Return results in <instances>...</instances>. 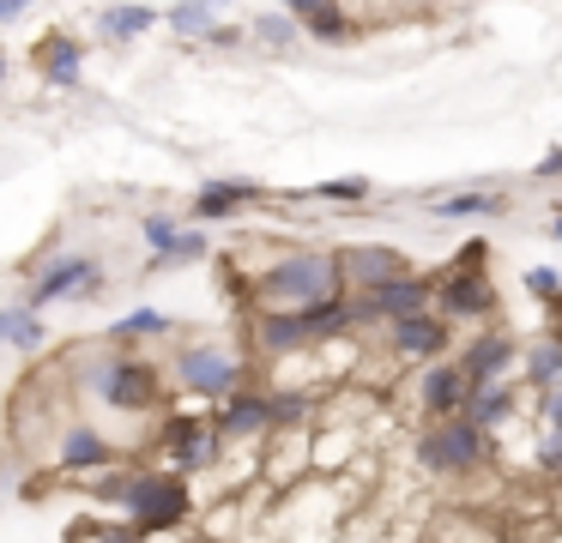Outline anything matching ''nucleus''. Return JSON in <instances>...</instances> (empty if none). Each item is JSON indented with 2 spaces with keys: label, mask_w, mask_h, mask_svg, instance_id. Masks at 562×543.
<instances>
[{
  "label": "nucleus",
  "mask_w": 562,
  "mask_h": 543,
  "mask_svg": "<svg viewBox=\"0 0 562 543\" xmlns=\"http://www.w3.org/2000/svg\"><path fill=\"white\" fill-rule=\"evenodd\" d=\"M206 253H212V236H206V229H188V236H182V248H176V260H170V265L206 260Z\"/></svg>",
  "instance_id": "nucleus-32"
},
{
  "label": "nucleus",
  "mask_w": 562,
  "mask_h": 543,
  "mask_svg": "<svg viewBox=\"0 0 562 543\" xmlns=\"http://www.w3.org/2000/svg\"><path fill=\"white\" fill-rule=\"evenodd\" d=\"M424 205H429L436 224H465V217H502V212H508V193L453 188V193H424Z\"/></svg>",
  "instance_id": "nucleus-19"
},
{
  "label": "nucleus",
  "mask_w": 562,
  "mask_h": 543,
  "mask_svg": "<svg viewBox=\"0 0 562 543\" xmlns=\"http://www.w3.org/2000/svg\"><path fill=\"white\" fill-rule=\"evenodd\" d=\"M460 417H472L484 434H496V429H508L514 417H520V386L514 381H496V386H472V398H465V410Z\"/></svg>",
  "instance_id": "nucleus-20"
},
{
  "label": "nucleus",
  "mask_w": 562,
  "mask_h": 543,
  "mask_svg": "<svg viewBox=\"0 0 562 543\" xmlns=\"http://www.w3.org/2000/svg\"><path fill=\"white\" fill-rule=\"evenodd\" d=\"M139 236H146V248H151V272H164V265L176 260V248H182L188 224L170 212H151V217H139Z\"/></svg>",
  "instance_id": "nucleus-22"
},
{
  "label": "nucleus",
  "mask_w": 562,
  "mask_h": 543,
  "mask_svg": "<svg viewBox=\"0 0 562 543\" xmlns=\"http://www.w3.org/2000/svg\"><path fill=\"white\" fill-rule=\"evenodd\" d=\"M43 338H49V332H43L37 308H25V302H19V308L0 314V344H13V350H25V357H37Z\"/></svg>",
  "instance_id": "nucleus-25"
},
{
  "label": "nucleus",
  "mask_w": 562,
  "mask_h": 543,
  "mask_svg": "<svg viewBox=\"0 0 562 543\" xmlns=\"http://www.w3.org/2000/svg\"><path fill=\"white\" fill-rule=\"evenodd\" d=\"M158 453H164V471H176V477H200V471L224 465V441H218L212 410H176V417H164Z\"/></svg>",
  "instance_id": "nucleus-7"
},
{
  "label": "nucleus",
  "mask_w": 562,
  "mask_h": 543,
  "mask_svg": "<svg viewBox=\"0 0 562 543\" xmlns=\"http://www.w3.org/2000/svg\"><path fill=\"white\" fill-rule=\"evenodd\" d=\"M212 422H218V441L224 453L231 446H255L272 434V393H260V386H243V393L231 398V405L212 410Z\"/></svg>",
  "instance_id": "nucleus-13"
},
{
  "label": "nucleus",
  "mask_w": 562,
  "mask_h": 543,
  "mask_svg": "<svg viewBox=\"0 0 562 543\" xmlns=\"http://www.w3.org/2000/svg\"><path fill=\"white\" fill-rule=\"evenodd\" d=\"M339 272L357 296V290H381V284H393V278H412L417 265L405 260L393 241H351V248H339Z\"/></svg>",
  "instance_id": "nucleus-11"
},
{
  "label": "nucleus",
  "mask_w": 562,
  "mask_h": 543,
  "mask_svg": "<svg viewBox=\"0 0 562 543\" xmlns=\"http://www.w3.org/2000/svg\"><path fill=\"white\" fill-rule=\"evenodd\" d=\"M520 381L532 386V393H557V386H562V326H550L544 338H532V344H526Z\"/></svg>",
  "instance_id": "nucleus-21"
},
{
  "label": "nucleus",
  "mask_w": 562,
  "mask_h": 543,
  "mask_svg": "<svg viewBox=\"0 0 562 543\" xmlns=\"http://www.w3.org/2000/svg\"><path fill=\"white\" fill-rule=\"evenodd\" d=\"M345 332H351V308H345V296L315 302V308H267V314H255V350L267 362L303 357V350H321V344H339Z\"/></svg>",
  "instance_id": "nucleus-2"
},
{
  "label": "nucleus",
  "mask_w": 562,
  "mask_h": 543,
  "mask_svg": "<svg viewBox=\"0 0 562 543\" xmlns=\"http://www.w3.org/2000/svg\"><path fill=\"white\" fill-rule=\"evenodd\" d=\"M538 422H544V441H562V386L538 393Z\"/></svg>",
  "instance_id": "nucleus-30"
},
{
  "label": "nucleus",
  "mask_w": 562,
  "mask_h": 543,
  "mask_svg": "<svg viewBox=\"0 0 562 543\" xmlns=\"http://www.w3.org/2000/svg\"><path fill=\"white\" fill-rule=\"evenodd\" d=\"M436 308L448 320H502V290L490 272H436Z\"/></svg>",
  "instance_id": "nucleus-9"
},
{
  "label": "nucleus",
  "mask_w": 562,
  "mask_h": 543,
  "mask_svg": "<svg viewBox=\"0 0 562 543\" xmlns=\"http://www.w3.org/2000/svg\"><path fill=\"white\" fill-rule=\"evenodd\" d=\"M206 43H212V48H236V43H243V31H236V24H218V31L206 36Z\"/></svg>",
  "instance_id": "nucleus-34"
},
{
  "label": "nucleus",
  "mask_w": 562,
  "mask_h": 543,
  "mask_svg": "<svg viewBox=\"0 0 562 543\" xmlns=\"http://www.w3.org/2000/svg\"><path fill=\"white\" fill-rule=\"evenodd\" d=\"M248 31H255V43H260V48H296V43H303V24H296L284 7H279V12H260V19L248 24Z\"/></svg>",
  "instance_id": "nucleus-27"
},
{
  "label": "nucleus",
  "mask_w": 562,
  "mask_h": 543,
  "mask_svg": "<svg viewBox=\"0 0 562 543\" xmlns=\"http://www.w3.org/2000/svg\"><path fill=\"white\" fill-rule=\"evenodd\" d=\"M31 67H37V79L74 91L79 72H86V43L67 36V31H49V36H37V48H31Z\"/></svg>",
  "instance_id": "nucleus-16"
},
{
  "label": "nucleus",
  "mask_w": 562,
  "mask_h": 543,
  "mask_svg": "<svg viewBox=\"0 0 562 543\" xmlns=\"http://www.w3.org/2000/svg\"><path fill=\"white\" fill-rule=\"evenodd\" d=\"M484 265H490V241H465V248L448 260V272H484Z\"/></svg>",
  "instance_id": "nucleus-31"
},
{
  "label": "nucleus",
  "mask_w": 562,
  "mask_h": 543,
  "mask_svg": "<svg viewBox=\"0 0 562 543\" xmlns=\"http://www.w3.org/2000/svg\"><path fill=\"white\" fill-rule=\"evenodd\" d=\"M465 398H472V381H465V369H460L453 357L429 362V369L417 374V405H424V417H429V422L460 417V410H465Z\"/></svg>",
  "instance_id": "nucleus-14"
},
{
  "label": "nucleus",
  "mask_w": 562,
  "mask_h": 543,
  "mask_svg": "<svg viewBox=\"0 0 562 543\" xmlns=\"http://www.w3.org/2000/svg\"><path fill=\"white\" fill-rule=\"evenodd\" d=\"M79 386L91 398H103L110 410H158V398H164L158 362L134 357V350H103V357H91L79 369Z\"/></svg>",
  "instance_id": "nucleus-4"
},
{
  "label": "nucleus",
  "mask_w": 562,
  "mask_h": 543,
  "mask_svg": "<svg viewBox=\"0 0 562 543\" xmlns=\"http://www.w3.org/2000/svg\"><path fill=\"white\" fill-rule=\"evenodd\" d=\"M520 338L514 332H502V326H484V332H472L465 338V350L453 362L465 369V381L472 386H496V381H514V369H520Z\"/></svg>",
  "instance_id": "nucleus-10"
},
{
  "label": "nucleus",
  "mask_w": 562,
  "mask_h": 543,
  "mask_svg": "<svg viewBox=\"0 0 562 543\" xmlns=\"http://www.w3.org/2000/svg\"><path fill=\"white\" fill-rule=\"evenodd\" d=\"M532 181H562V145H557V151H544V157H538Z\"/></svg>",
  "instance_id": "nucleus-33"
},
{
  "label": "nucleus",
  "mask_w": 562,
  "mask_h": 543,
  "mask_svg": "<svg viewBox=\"0 0 562 543\" xmlns=\"http://www.w3.org/2000/svg\"><path fill=\"white\" fill-rule=\"evenodd\" d=\"M369 193H375V181H369V176H333V181H321V188H308V200L357 205V200H369Z\"/></svg>",
  "instance_id": "nucleus-28"
},
{
  "label": "nucleus",
  "mask_w": 562,
  "mask_h": 543,
  "mask_svg": "<svg viewBox=\"0 0 562 543\" xmlns=\"http://www.w3.org/2000/svg\"><path fill=\"white\" fill-rule=\"evenodd\" d=\"M448 338H453V320L441 308H424V314H405V320L387 326V350L405 362H441L448 357Z\"/></svg>",
  "instance_id": "nucleus-12"
},
{
  "label": "nucleus",
  "mask_w": 562,
  "mask_h": 543,
  "mask_svg": "<svg viewBox=\"0 0 562 543\" xmlns=\"http://www.w3.org/2000/svg\"><path fill=\"white\" fill-rule=\"evenodd\" d=\"M526 296L532 302H550V308H562V272L557 265H532V272H520Z\"/></svg>",
  "instance_id": "nucleus-29"
},
{
  "label": "nucleus",
  "mask_w": 562,
  "mask_h": 543,
  "mask_svg": "<svg viewBox=\"0 0 562 543\" xmlns=\"http://www.w3.org/2000/svg\"><path fill=\"white\" fill-rule=\"evenodd\" d=\"M122 519L146 543L176 538V531L194 519V489H188V477H176V471H164V465H134L127 495H122Z\"/></svg>",
  "instance_id": "nucleus-3"
},
{
  "label": "nucleus",
  "mask_w": 562,
  "mask_h": 543,
  "mask_svg": "<svg viewBox=\"0 0 562 543\" xmlns=\"http://www.w3.org/2000/svg\"><path fill=\"white\" fill-rule=\"evenodd\" d=\"M110 465H115V446L103 441V429H91L86 417L67 422L61 441H55V471H67V477H98Z\"/></svg>",
  "instance_id": "nucleus-15"
},
{
  "label": "nucleus",
  "mask_w": 562,
  "mask_h": 543,
  "mask_svg": "<svg viewBox=\"0 0 562 543\" xmlns=\"http://www.w3.org/2000/svg\"><path fill=\"white\" fill-rule=\"evenodd\" d=\"M248 290H255L260 314L267 308H315V302L345 296V272H339V253H327V248H291L272 265H260Z\"/></svg>",
  "instance_id": "nucleus-1"
},
{
  "label": "nucleus",
  "mask_w": 562,
  "mask_h": 543,
  "mask_svg": "<svg viewBox=\"0 0 562 543\" xmlns=\"http://www.w3.org/2000/svg\"><path fill=\"white\" fill-rule=\"evenodd\" d=\"M151 24H158V12L139 7V0H115V7H103L98 31L110 36V43H134V36H146Z\"/></svg>",
  "instance_id": "nucleus-24"
},
{
  "label": "nucleus",
  "mask_w": 562,
  "mask_h": 543,
  "mask_svg": "<svg viewBox=\"0 0 562 543\" xmlns=\"http://www.w3.org/2000/svg\"><path fill=\"white\" fill-rule=\"evenodd\" d=\"M267 200V188L260 181H231V176H212L206 188L194 193V224H224V217H236L243 205Z\"/></svg>",
  "instance_id": "nucleus-17"
},
{
  "label": "nucleus",
  "mask_w": 562,
  "mask_h": 543,
  "mask_svg": "<svg viewBox=\"0 0 562 543\" xmlns=\"http://www.w3.org/2000/svg\"><path fill=\"white\" fill-rule=\"evenodd\" d=\"M284 12L303 24V36H315V43H327V48H339L357 36L351 12H345L339 0H284Z\"/></svg>",
  "instance_id": "nucleus-18"
},
{
  "label": "nucleus",
  "mask_w": 562,
  "mask_h": 543,
  "mask_svg": "<svg viewBox=\"0 0 562 543\" xmlns=\"http://www.w3.org/2000/svg\"><path fill=\"white\" fill-rule=\"evenodd\" d=\"M0 84H7V48H0Z\"/></svg>",
  "instance_id": "nucleus-37"
},
{
  "label": "nucleus",
  "mask_w": 562,
  "mask_h": 543,
  "mask_svg": "<svg viewBox=\"0 0 562 543\" xmlns=\"http://www.w3.org/2000/svg\"><path fill=\"white\" fill-rule=\"evenodd\" d=\"M31 12V0H0V24H13V19H25Z\"/></svg>",
  "instance_id": "nucleus-35"
},
{
  "label": "nucleus",
  "mask_w": 562,
  "mask_h": 543,
  "mask_svg": "<svg viewBox=\"0 0 562 543\" xmlns=\"http://www.w3.org/2000/svg\"><path fill=\"white\" fill-rule=\"evenodd\" d=\"M400 7H436V0H400Z\"/></svg>",
  "instance_id": "nucleus-38"
},
{
  "label": "nucleus",
  "mask_w": 562,
  "mask_h": 543,
  "mask_svg": "<svg viewBox=\"0 0 562 543\" xmlns=\"http://www.w3.org/2000/svg\"><path fill=\"white\" fill-rule=\"evenodd\" d=\"M544 229H550V236L562 241V205H557V212H550V224H544Z\"/></svg>",
  "instance_id": "nucleus-36"
},
{
  "label": "nucleus",
  "mask_w": 562,
  "mask_h": 543,
  "mask_svg": "<svg viewBox=\"0 0 562 543\" xmlns=\"http://www.w3.org/2000/svg\"><path fill=\"white\" fill-rule=\"evenodd\" d=\"M490 434L477 429L472 417H441L429 422L424 434H417V465L429 471V477H472V471L490 465Z\"/></svg>",
  "instance_id": "nucleus-5"
},
{
  "label": "nucleus",
  "mask_w": 562,
  "mask_h": 543,
  "mask_svg": "<svg viewBox=\"0 0 562 543\" xmlns=\"http://www.w3.org/2000/svg\"><path fill=\"white\" fill-rule=\"evenodd\" d=\"M170 332H176V320L164 308H134L110 326V350H127V344H139V338H170Z\"/></svg>",
  "instance_id": "nucleus-23"
},
{
  "label": "nucleus",
  "mask_w": 562,
  "mask_h": 543,
  "mask_svg": "<svg viewBox=\"0 0 562 543\" xmlns=\"http://www.w3.org/2000/svg\"><path fill=\"white\" fill-rule=\"evenodd\" d=\"M224 7H231V0H176V7H170V31L176 36H212Z\"/></svg>",
  "instance_id": "nucleus-26"
},
{
  "label": "nucleus",
  "mask_w": 562,
  "mask_h": 543,
  "mask_svg": "<svg viewBox=\"0 0 562 543\" xmlns=\"http://www.w3.org/2000/svg\"><path fill=\"white\" fill-rule=\"evenodd\" d=\"M103 290V265L98 253H61L49 260L25 290V308H49V302H79V296H98Z\"/></svg>",
  "instance_id": "nucleus-8"
},
{
  "label": "nucleus",
  "mask_w": 562,
  "mask_h": 543,
  "mask_svg": "<svg viewBox=\"0 0 562 543\" xmlns=\"http://www.w3.org/2000/svg\"><path fill=\"white\" fill-rule=\"evenodd\" d=\"M170 374H176L182 393L206 398L212 410L231 405V398L248 386V362L236 357V350H224V344H182V350H176V362H170Z\"/></svg>",
  "instance_id": "nucleus-6"
}]
</instances>
